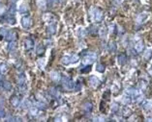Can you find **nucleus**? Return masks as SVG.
<instances>
[{
  "label": "nucleus",
  "instance_id": "obj_1",
  "mask_svg": "<svg viewBox=\"0 0 152 122\" xmlns=\"http://www.w3.org/2000/svg\"><path fill=\"white\" fill-rule=\"evenodd\" d=\"M79 60H80L79 56L75 55V54H72V55H65L62 57L61 63H62L64 66H69L71 64H76V63H78Z\"/></svg>",
  "mask_w": 152,
  "mask_h": 122
},
{
  "label": "nucleus",
  "instance_id": "obj_2",
  "mask_svg": "<svg viewBox=\"0 0 152 122\" xmlns=\"http://www.w3.org/2000/svg\"><path fill=\"white\" fill-rule=\"evenodd\" d=\"M61 84L62 86L68 90H72L75 89V84L73 82V80L68 77H62L61 78Z\"/></svg>",
  "mask_w": 152,
  "mask_h": 122
},
{
  "label": "nucleus",
  "instance_id": "obj_3",
  "mask_svg": "<svg viewBox=\"0 0 152 122\" xmlns=\"http://www.w3.org/2000/svg\"><path fill=\"white\" fill-rule=\"evenodd\" d=\"M21 23H22V27L24 28V29H30L31 26H32V18L30 15H24L22 17V20H21Z\"/></svg>",
  "mask_w": 152,
  "mask_h": 122
},
{
  "label": "nucleus",
  "instance_id": "obj_4",
  "mask_svg": "<svg viewBox=\"0 0 152 122\" xmlns=\"http://www.w3.org/2000/svg\"><path fill=\"white\" fill-rule=\"evenodd\" d=\"M97 59V55L95 53H91V54H87L83 57L82 59V63L84 64V66L86 65H91L92 63H94Z\"/></svg>",
  "mask_w": 152,
  "mask_h": 122
},
{
  "label": "nucleus",
  "instance_id": "obj_5",
  "mask_svg": "<svg viewBox=\"0 0 152 122\" xmlns=\"http://www.w3.org/2000/svg\"><path fill=\"white\" fill-rule=\"evenodd\" d=\"M93 18L96 22H100L103 19V13L99 9H94L93 11Z\"/></svg>",
  "mask_w": 152,
  "mask_h": 122
},
{
  "label": "nucleus",
  "instance_id": "obj_6",
  "mask_svg": "<svg viewBox=\"0 0 152 122\" xmlns=\"http://www.w3.org/2000/svg\"><path fill=\"white\" fill-rule=\"evenodd\" d=\"M34 41L32 38H27L25 40V42H24V46H25V49L26 50H31L34 48Z\"/></svg>",
  "mask_w": 152,
  "mask_h": 122
},
{
  "label": "nucleus",
  "instance_id": "obj_7",
  "mask_svg": "<svg viewBox=\"0 0 152 122\" xmlns=\"http://www.w3.org/2000/svg\"><path fill=\"white\" fill-rule=\"evenodd\" d=\"M18 83H19V86H20V88L22 89H26V78L24 76V74H21V75L19 76Z\"/></svg>",
  "mask_w": 152,
  "mask_h": 122
},
{
  "label": "nucleus",
  "instance_id": "obj_8",
  "mask_svg": "<svg viewBox=\"0 0 152 122\" xmlns=\"http://www.w3.org/2000/svg\"><path fill=\"white\" fill-rule=\"evenodd\" d=\"M6 41H17V39H18V35L16 32H14V31H11V32H8L7 34V36H6Z\"/></svg>",
  "mask_w": 152,
  "mask_h": 122
},
{
  "label": "nucleus",
  "instance_id": "obj_9",
  "mask_svg": "<svg viewBox=\"0 0 152 122\" xmlns=\"http://www.w3.org/2000/svg\"><path fill=\"white\" fill-rule=\"evenodd\" d=\"M148 18V14L147 13H141L138 15L137 17V21L139 23H143L144 21H146V19Z\"/></svg>",
  "mask_w": 152,
  "mask_h": 122
},
{
  "label": "nucleus",
  "instance_id": "obj_10",
  "mask_svg": "<svg viewBox=\"0 0 152 122\" xmlns=\"http://www.w3.org/2000/svg\"><path fill=\"white\" fill-rule=\"evenodd\" d=\"M89 84H90L91 87L96 88V87L99 86V84H100V80L96 77V76H91V77L89 78Z\"/></svg>",
  "mask_w": 152,
  "mask_h": 122
},
{
  "label": "nucleus",
  "instance_id": "obj_11",
  "mask_svg": "<svg viewBox=\"0 0 152 122\" xmlns=\"http://www.w3.org/2000/svg\"><path fill=\"white\" fill-rule=\"evenodd\" d=\"M10 102H11V104H12L13 107H19V105L21 104V101L19 99V97L18 96H16V95H13L12 97H11V99H10Z\"/></svg>",
  "mask_w": 152,
  "mask_h": 122
},
{
  "label": "nucleus",
  "instance_id": "obj_12",
  "mask_svg": "<svg viewBox=\"0 0 152 122\" xmlns=\"http://www.w3.org/2000/svg\"><path fill=\"white\" fill-rule=\"evenodd\" d=\"M47 32L48 34H50V35L55 34V32H56V24H55V23H54V24L52 23V24L48 25V26H47Z\"/></svg>",
  "mask_w": 152,
  "mask_h": 122
},
{
  "label": "nucleus",
  "instance_id": "obj_13",
  "mask_svg": "<svg viewBox=\"0 0 152 122\" xmlns=\"http://www.w3.org/2000/svg\"><path fill=\"white\" fill-rule=\"evenodd\" d=\"M16 11H17V8H16V4H14V3H11V5H10V8L8 9V15L14 16V15H15V14H16Z\"/></svg>",
  "mask_w": 152,
  "mask_h": 122
},
{
  "label": "nucleus",
  "instance_id": "obj_14",
  "mask_svg": "<svg viewBox=\"0 0 152 122\" xmlns=\"http://www.w3.org/2000/svg\"><path fill=\"white\" fill-rule=\"evenodd\" d=\"M143 49H144V45L141 41H139L137 44L135 45V50H136L137 53H140L141 51H143Z\"/></svg>",
  "mask_w": 152,
  "mask_h": 122
},
{
  "label": "nucleus",
  "instance_id": "obj_15",
  "mask_svg": "<svg viewBox=\"0 0 152 122\" xmlns=\"http://www.w3.org/2000/svg\"><path fill=\"white\" fill-rule=\"evenodd\" d=\"M37 5L41 10H46L47 0H37Z\"/></svg>",
  "mask_w": 152,
  "mask_h": 122
},
{
  "label": "nucleus",
  "instance_id": "obj_16",
  "mask_svg": "<svg viewBox=\"0 0 152 122\" xmlns=\"http://www.w3.org/2000/svg\"><path fill=\"white\" fill-rule=\"evenodd\" d=\"M50 77H51V79H52L54 82H58L59 80H61L60 74H59L58 72H56V71L51 72V73H50Z\"/></svg>",
  "mask_w": 152,
  "mask_h": 122
},
{
  "label": "nucleus",
  "instance_id": "obj_17",
  "mask_svg": "<svg viewBox=\"0 0 152 122\" xmlns=\"http://www.w3.org/2000/svg\"><path fill=\"white\" fill-rule=\"evenodd\" d=\"M16 48H17V42H16V41H9V43H8V46H7V49H8L9 51H14Z\"/></svg>",
  "mask_w": 152,
  "mask_h": 122
},
{
  "label": "nucleus",
  "instance_id": "obj_18",
  "mask_svg": "<svg viewBox=\"0 0 152 122\" xmlns=\"http://www.w3.org/2000/svg\"><path fill=\"white\" fill-rule=\"evenodd\" d=\"M126 62H127V58H126V56L124 55V54H120V55L118 56V63L120 65H125Z\"/></svg>",
  "mask_w": 152,
  "mask_h": 122
},
{
  "label": "nucleus",
  "instance_id": "obj_19",
  "mask_svg": "<svg viewBox=\"0 0 152 122\" xmlns=\"http://www.w3.org/2000/svg\"><path fill=\"white\" fill-rule=\"evenodd\" d=\"M151 58H152V50L148 48V49H146V51H145V53H144V59H145L146 61H149Z\"/></svg>",
  "mask_w": 152,
  "mask_h": 122
},
{
  "label": "nucleus",
  "instance_id": "obj_20",
  "mask_svg": "<svg viewBox=\"0 0 152 122\" xmlns=\"http://www.w3.org/2000/svg\"><path fill=\"white\" fill-rule=\"evenodd\" d=\"M2 88L5 89V90H10V89H12V85H11L10 82L5 81V82H3V86H2Z\"/></svg>",
  "mask_w": 152,
  "mask_h": 122
},
{
  "label": "nucleus",
  "instance_id": "obj_21",
  "mask_svg": "<svg viewBox=\"0 0 152 122\" xmlns=\"http://www.w3.org/2000/svg\"><path fill=\"white\" fill-rule=\"evenodd\" d=\"M105 69H106V67L103 64H98V65L96 66V70H97L98 72H100V73H103V72L105 71Z\"/></svg>",
  "mask_w": 152,
  "mask_h": 122
},
{
  "label": "nucleus",
  "instance_id": "obj_22",
  "mask_svg": "<svg viewBox=\"0 0 152 122\" xmlns=\"http://www.w3.org/2000/svg\"><path fill=\"white\" fill-rule=\"evenodd\" d=\"M7 34H8V31H7L5 28H1V29H0V40L6 38Z\"/></svg>",
  "mask_w": 152,
  "mask_h": 122
},
{
  "label": "nucleus",
  "instance_id": "obj_23",
  "mask_svg": "<svg viewBox=\"0 0 152 122\" xmlns=\"http://www.w3.org/2000/svg\"><path fill=\"white\" fill-rule=\"evenodd\" d=\"M83 108H84V110H85V111H91V110H92L93 106H92V104H91V103L87 102V103H85V104H84Z\"/></svg>",
  "mask_w": 152,
  "mask_h": 122
},
{
  "label": "nucleus",
  "instance_id": "obj_24",
  "mask_svg": "<svg viewBox=\"0 0 152 122\" xmlns=\"http://www.w3.org/2000/svg\"><path fill=\"white\" fill-rule=\"evenodd\" d=\"M35 105H36V108L38 110H44L46 108V105L44 103H42V102H36Z\"/></svg>",
  "mask_w": 152,
  "mask_h": 122
},
{
  "label": "nucleus",
  "instance_id": "obj_25",
  "mask_svg": "<svg viewBox=\"0 0 152 122\" xmlns=\"http://www.w3.org/2000/svg\"><path fill=\"white\" fill-rule=\"evenodd\" d=\"M109 51H111V52H113V51L116 50V45H115V43H114L113 41H110V42L109 43Z\"/></svg>",
  "mask_w": 152,
  "mask_h": 122
},
{
  "label": "nucleus",
  "instance_id": "obj_26",
  "mask_svg": "<svg viewBox=\"0 0 152 122\" xmlns=\"http://www.w3.org/2000/svg\"><path fill=\"white\" fill-rule=\"evenodd\" d=\"M90 69H91V66H90V65H86L83 68L81 69V72H82V73H87V72L90 71Z\"/></svg>",
  "mask_w": 152,
  "mask_h": 122
},
{
  "label": "nucleus",
  "instance_id": "obj_27",
  "mask_svg": "<svg viewBox=\"0 0 152 122\" xmlns=\"http://www.w3.org/2000/svg\"><path fill=\"white\" fill-rule=\"evenodd\" d=\"M7 71H8V67L6 65H1L0 66V72H1V74H5V73H7Z\"/></svg>",
  "mask_w": 152,
  "mask_h": 122
},
{
  "label": "nucleus",
  "instance_id": "obj_28",
  "mask_svg": "<svg viewBox=\"0 0 152 122\" xmlns=\"http://www.w3.org/2000/svg\"><path fill=\"white\" fill-rule=\"evenodd\" d=\"M122 102H123L124 104H129V103L131 102V97H130L129 95H124V96L122 97Z\"/></svg>",
  "mask_w": 152,
  "mask_h": 122
},
{
  "label": "nucleus",
  "instance_id": "obj_29",
  "mask_svg": "<svg viewBox=\"0 0 152 122\" xmlns=\"http://www.w3.org/2000/svg\"><path fill=\"white\" fill-rule=\"evenodd\" d=\"M143 108H144L145 110H151L152 109V102H150V101H146L145 104H144V106H143Z\"/></svg>",
  "mask_w": 152,
  "mask_h": 122
},
{
  "label": "nucleus",
  "instance_id": "obj_30",
  "mask_svg": "<svg viewBox=\"0 0 152 122\" xmlns=\"http://www.w3.org/2000/svg\"><path fill=\"white\" fill-rule=\"evenodd\" d=\"M100 36L102 37V38H105L106 35H107V28H105V27H103V28H101L100 29Z\"/></svg>",
  "mask_w": 152,
  "mask_h": 122
},
{
  "label": "nucleus",
  "instance_id": "obj_31",
  "mask_svg": "<svg viewBox=\"0 0 152 122\" xmlns=\"http://www.w3.org/2000/svg\"><path fill=\"white\" fill-rule=\"evenodd\" d=\"M44 51H45V48L42 45H39V47L37 48V54L38 55H42L44 53Z\"/></svg>",
  "mask_w": 152,
  "mask_h": 122
},
{
  "label": "nucleus",
  "instance_id": "obj_32",
  "mask_svg": "<svg viewBox=\"0 0 152 122\" xmlns=\"http://www.w3.org/2000/svg\"><path fill=\"white\" fill-rule=\"evenodd\" d=\"M28 11V9H27V6L23 4V5H22L21 7H20V12L22 13V14H24V13H26V12Z\"/></svg>",
  "mask_w": 152,
  "mask_h": 122
},
{
  "label": "nucleus",
  "instance_id": "obj_33",
  "mask_svg": "<svg viewBox=\"0 0 152 122\" xmlns=\"http://www.w3.org/2000/svg\"><path fill=\"white\" fill-rule=\"evenodd\" d=\"M57 1H58V0H47V4L48 6L52 7L53 5H55V4L57 3Z\"/></svg>",
  "mask_w": 152,
  "mask_h": 122
},
{
  "label": "nucleus",
  "instance_id": "obj_34",
  "mask_svg": "<svg viewBox=\"0 0 152 122\" xmlns=\"http://www.w3.org/2000/svg\"><path fill=\"white\" fill-rule=\"evenodd\" d=\"M118 109H119L118 104H116V103L112 104V106H111V111H112V112H116V111H118Z\"/></svg>",
  "mask_w": 152,
  "mask_h": 122
},
{
  "label": "nucleus",
  "instance_id": "obj_35",
  "mask_svg": "<svg viewBox=\"0 0 152 122\" xmlns=\"http://www.w3.org/2000/svg\"><path fill=\"white\" fill-rule=\"evenodd\" d=\"M4 116H5V111L0 107V118H2Z\"/></svg>",
  "mask_w": 152,
  "mask_h": 122
},
{
  "label": "nucleus",
  "instance_id": "obj_36",
  "mask_svg": "<svg viewBox=\"0 0 152 122\" xmlns=\"http://www.w3.org/2000/svg\"><path fill=\"white\" fill-rule=\"evenodd\" d=\"M2 86H3V77H2V74L0 73V89L2 88Z\"/></svg>",
  "mask_w": 152,
  "mask_h": 122
},
{
  "label": "nucleus",
  "instance_id": "obj_37",
  "mask_svg": "<svg viewBox=\"0 0 152 122\" xmlns=\"http://www.w3.org/2000/svg\"><path fill=\"white\" fill-rule=\"evenodd\" d=\"M141 100H143V96H142V95H140L139 97H137V102H138V103L140 102Z\"/></svg>",
  "mask_w": 152,
  "mask_h": 122
},
{
  "label": "nucleus",
  "instance_id": "obj_38",
  "mask_svg": "<svg viewBox=\"0 0 152 122\" xmlns=\"http://www.w3.org/2000/svg\"><path fill=\"white\" fill-rule=\"evenodd\" d=\"M17 1H18V0H10V2H11V3H14V4H16Z\"/></svg>",
  "mask_w": 152,
  "mask_h": 122
},
{
  "label": "nucleus",
  "instance_id": "obj_39",
  "mask_svg": "<svg viewBox=\"0 0 152 122\" xmlns=\"http://www.w3.org/2000/svg\"><path fill=\"white\" fill-rule=\"evenodd\" d=\"M0 73H1V72H0Z\"/></svg>",
  "mask_w": 152,
  "mask_h": 122
}]
</instances>
